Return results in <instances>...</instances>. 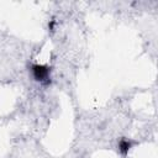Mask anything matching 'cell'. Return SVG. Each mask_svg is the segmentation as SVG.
Returning a JSON list of instances; mask_svg holds the SVG:
<instances>
[{
  "label": "cell",
  "mask_w": 158,
  "mask_h": 158,
  "mask_svg": "<svg viewBox=\"0 0 158 158\" xmlns=\"http://www.w3.org/2000/svg\"><path fill=\"white\" fill-rule=\"evenodd\" d=\"M118 147H120V151H121V152H122L123 154H126V153L128 152L130 147H131V143H130L128 141H126V139H122V141L120 142Z\"/></svg>",
  "instance_id": "obj_2"
},
{
  "label": "cell",
  "mask_w": 158,
  "mask_h": 158,
  "mask_svg": "<svg viewBox=\"0 0 158 158\" xmlns=\"http://www.w3.org/2000/svg\"><path fill=\"white\" fill-rule=\"evenodd\" d=\"M49 67L43 64H33L32 65V73L37 81L41 83H48L49 81Z\"/></svg>",
  "instance_id": "obj_1"
}]
</instances>
